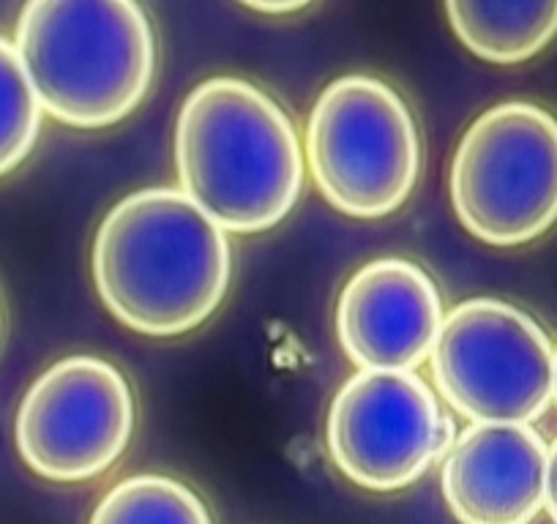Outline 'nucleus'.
<instances>
[{
	"label": "nucleus",
	"mask_w": 557,
	"mask_h": 524,
	"mask_svg": "<svg viewBox=\"0 0 557 524\" xmlns=\"http://www.w3.org/2000/svg\"><path fill=\"white\" fill-rule=\"evenodd\" d=\"M435 282L410 260H374L345 285L336 309L342 350L358 369L416 372L443 328Z\"/></svg>",
	"instance_id": "1a4fd4ad"
},
{
	"label": "nucleus",
	"mask_w": 557,
	"mask_h": 524,
	"mask_svg": "<svg viewBox=\"0 0 557 524\" xmlns=\"http://www.w3.org/2000/svg\"><path fill=\"white\" fill-rule=\"evenodd\" d=\"M14 47L41 110L77 128L126 117L157 68L153 28L132 0H30Z\"/></svg>",
	"instance_id": "7ed1b4c3"
},
{
	"label": "nucleus",
	"mask_w": 557,
	"mask_h": 524,
	"mask_svg": "<svg viewBox=\"0 0 557 524\" xmlns=\"http://www.w3.org/2000/svg\"><path fill=\"white\" fill-rule=\"evenodd\" d=\"M454 34L470 52L490 63H522L557 36V0L528 3H446Z\"/></svg>",
	"instance_id": "9b49d317"
},
{
	"label": "nucleus",
	"mask_w": 557,
	"mask_h": 524,
	"mask_svg": "<svg viewBox=\"0 0 557 524\" xmlns=\"http://www.w3.org/2000/svg\"><path fill=\"white\" fill-rule=\"evenodd\" d=\"M432 377L437 394L475 424H530L555 394V347L522 309L473 298L443 320Z\"/></svg>",
	"instance_id": "423d86ee"
},
{
	"label": "nucleus",
	"mask_w": 557,
	"mask_h": 524,
	"mask_svg": "<svg viewBox=\"0 0 557 524\" xmlns=\"http://www.w3.org/2000/svg\"><path fill=\"white\" fill-rule=\"evenodd\" d=\"M41 112L17 47L0 36V175L23 164L36 146Z\"/></svg>",
	"instance_id": "ddd939ff"
},
{
	"label": "nucleus",
	"mask_w": 557,
	"mask_h": 524,
	"mask_svg": "<svg viewBox=\"0 0 557 524\" xmlns=\"http://www.w3.org/2000/svg\"><path fill=\"white\" fill-rule=\"evenodd\" d=\"M544 508L549 511L552 522L557 524V440L549 448L546 457V491H544Z\"/></svg>",
	"instance_id": "4468645a"
},
{
	"label": "nucleus",
	"mask_w": 557,
	"mask_h": 524,
	"mask_svg": "<svg viewBox=\"0 0 557 524\" xmlns=\"http://www.w3.org/2000/svg\"><path fill=\"white\" fill-rule=\"evenodd\" d=\"M451 202L470 235L519 246L557 222V117L506 101L475 117L451 167Z\"/></svg>",
	"instance_id": "20e7f679"
},
{
	"label": "nucleus",
	"mask_w": 557,
	"mask_h": 524,
	"mask_svg": "<svg viewBox=\"0 0 557 524\" xmlns=\"http://www.w3.org/2000/svg\"><path fill=\"white\" fill-rule=\"evenodd\" d=\"M181 191L224 233H262L296 205L304 153L287 112L235 77L197 85L175 123Z\"/></svg>",
	"instance_id": "f03ea898"
},
{
	"label": "nucleus",
	"mask_w": 557,
	"mask_h": 524,
	"mask_svg": "<svg viewBox=\"0 0 557 524\" xmlns=\"http://www.w3.org/2000/svg\"><path fill=\"white\" fill-rule=\"evenodd\" d=\"M552 397H555L557 402V347H555V394H552Z\"/></svg>",
	"instance_id": "dca6fc26"
},
{
	"label": "nucleus",
	"mask_w": 557,
	"mask_h": 524,
	"mask_svg": "<svg viewBox=\"0 0 557 524\" xmlns=\"http://www.w3.org/2000/svg\"><path fill=\"white\" fill-rule=\"evenodd\" d=\"M249 9L260 14H290L307 9V3H251Z\"/></svg>",
	"instance_id": "2eb2a0df"
},
{
	"label": "nucleus",
	"mask_w": 557,
	"mask_h": 524,
	"mask_svg": "<svg viewBox=\"0 0 557 524\" xmlns=\"http://www.w3.org/2000/svg\"><path fill=\"white\" fill-rule=\"evenodd\" d=\"M90 524H211V513L181 481L134 475L101 497Z\"/></svg>",
	"instance_id": "f8f14e48"
},
{
	"label": "nucleus",
	"mask_w": 557,
	"mask_h": 524,
	"mask_svg": "<svg viewBox=\"0 0 557 524\" xmlns=\"http://www.w3.org/2000/svg\"><path fill=\"white\" fill-rule=\"evenodd\" d=\"M134 429V399L112 363L63 358L25 394L17 448L41 478L88 481L115 464Z\"/></svg>",
	"instance_id": "6e6552de"
},
{
	"label": "nucleus",
	"mask_w": 557,
	"mask_h": 524,
	"mask_svg": "<svg viewBox=\"0 0 557 524\" xmlns=\"http://www.w3.org/2000/svg\"><path fill=\"white\" fill-rule=\"evenodd\" d=\"M451 421L416 372L361 369L329 410V451L363 489L394 491L430 470L451 442Z\"/></svg>",
	"instance_id": "0eeeda50"
},
{
	"label": "nucleus",
	"mask_w": 557,
	"mask_h": 524,
	"mask_svg": "<svg viewBox=\"0 0 557 524\" xmlns=\"http://www.w3.org/2000/svg\"><path fill=\"white\" fill-rule=\"evenodd\" d=\"M230 240L184 191L143 189L117 202L94 244V282L126 328L178 336L222 303Z\"/></svg>",
	"instance_id": "f257e3e1"
},
{
	"label": "nucleus",
	"mask_w": 557,
	"mask_h": 524,
	"mask_svg": "<svg viewBox=\"0 0 557 524\" xmlns=\"http://www.w3.org/2000/svg\"><path fill=\"white\" fill-rule=\"evenodd\" d=\"M307 162L336 211L388 216L410 197L421 167L416 121L380 79L342 77L320 93L309 115Z\"/></svg>",
	"instance_id": "39448f33"
},
{
	"label": "nucleus",
	"mask_w": 557,
	"mask_h": 524,
	"mask_svg": "<svg viewBox=\"0 0 557 524\" xmlns=\"http://www.w3.org/2000/svg\"><path fill=\"white\" fill-rule=\"evenodd\" d=\"M549 448L528 424H473L451 442L443 497L459 524H530L544 508Z\"/></svg>",
	"instance_id": "9d476101"
}]
</instances>
